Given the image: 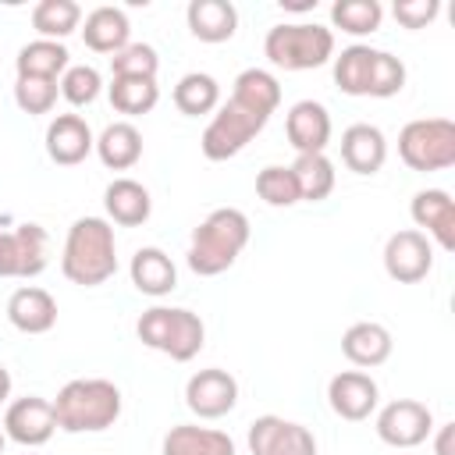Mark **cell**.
<instances>
[{
  "instance_id": "cell-22",
  "label": "cell",
  "mask_w": 455,
  "mask_h": 455,
  "mask_svg": "<svg viewBox=\"0 0 455 455\" xmlns=\"http://www.w3.org/2000/svg\"><path fill=\"white\" fill-rule=\"evenodd\" d=\"M78 28H82V39H85V46L92 53H110L114 57L117 50H124L132 43V21H128V14L121 7H110V4L92 7Z\"/></svg>"
},
{
  "instance_id": "cell-23",
  "label": "cell",
  "mask_w": 455,
  "mask_h": 455,
  "mask_svg": "<svg viewBox=\"0 0 455 455\" xmlns=\"http://www.w3.org/2000/svg\"><path fill=\"white\" fill-rule=\"evenodd\" d=\"M128 274H132V284H135L142 295H149V299H164V295H171V291L178 288V267H174V259H171L164 249H156V245L135 249V256H132V263H128Z\"/></svg>"
},
{
  "instance_id": "cell-20",
  "label": "cell",
  "mask_w": 455,
  "mask_h": 455,
  "mask_svg": "<svg viewBox=\"0 0 455 455\" xmlns=\"http://www.w3.org/2000/svg\"><path fill=\"white\" fill-rule=\"evenodd\" d=\"M387 160V139L377 124H348L341 132V164L355 174H377Z\"/></svg>"
},
{
  "instance_id": "cell-3",
  "label": "cell",
  "mask_w": 455,
  "mask_h": 455,
  "mask_svg": "<svg viewBox=\"0 0 455 455\" xmlns=\"http://www.w3.org/2000/svg\"><path fill=\"white\" fill-rule=\"evenodd\" d=\"M53 416L64 434H100L121 416V387L103 377L68 380L53 398Z\"/></svg>"
},
{
  "instance_id": "cell-18",
  "label": "cell",
  "mask_w": 455,
  "mask_h": 455,
  "mask_svg": "<svg viewBox=\"0 0 455 455\" xmlns=\"http://www.w3.org/2000/svg\"><path fill=\"white\" fill-rule=\"evenodd\" d=\"M409 213L416 228H427V238H434L444 252L455 249V203L444 188H419L409 203Z\"/></svg>"
},
{
  "instance_id": "cell-10",
  "label": "cell",
  "mask_w": 455,
  "mask_h": 455,
  "mask_svg": "<svg viewBox=\"0 0 455 455\" xmlns=\"http://www.w3.org/2000/svg\"><path fill=\"white\" fill-rule=\"evenodd\" d=\"M434 434V412L416 398H395L377 412V437L391 448H416Z\"/></svg>"
},
{
  "instance_id": "cell-12",
  "label": "cell",
  "mask_w": 455,
  "mask_h": 455,
  "mask_svg": "<svg viewBox=\"0 0 455 455\" xmlns=\"http://www.w3.org/2000/svg\"><path fill=\"white\" fill-rule=\"evenodd\" d=\"M384 270L398 284H416L434 270V245L423 231L405 228L384 242Z\"/></svg>"
},
{
  "instance_id": "cell-36",
  "label": "cell",
  "mask_w": 455,
  "mask_h": 455,
  "mask_svg": "<svg viewBox=\"0 0 455 455\" xmlns=\"http://www.w3.org/2000/svg\"><path fill=\"white\" fill-rule=\"evenodd\" d=\"M160 57L149 43H128L110 57V75L114 78H156Z\"/></svg>"
},
{
  "instance_id": "cell-5",
  "label": "cell",
  "mask_w": 455,
  "mask_h": 455,
  "mask_svg": "<svg viewBox=\"0 0 455 455\" xmlns=\"http://www.w3.org/2000/svg\"><path fill=\"white\" fill-rule=\"evenodd\" d=\"M135 334L146 348L164 352L174 363H188L199 355V348L206 341V323L199 313H192L185 306H149L139 316Z\"/></svg>"
},
{
  "instance_id": "cell-15",
  "label": "cell",
  "mask_w": 455,
  "mask_h": 455,
  "mask_svg": "<svg viewBox=\"0 0 455 455\" xmlns=\"http://www.w3.org/2000/svg\"><path fill=\"white\" fill-rule=\"evenodd\" d=\"M377 398H380V387L363 370H341L327 384V402H331L334 416H341L348 423L370 419V412L377 409Z\"/></svg>"
},
{
  "instance_id": "cell-40",
  "label": "cell",
  "mask_w": 455,
  "mask_h": 455,
  "mask_svg": "<svg viewBox=\"0 0 455 455\" xmlns=\"http://www.w3.org/2000/svg\"><path fill=\"white\" fill-rule=\"evenodd\" d=\"M434 451H437V455H455V423H441V427H437Z\"/></svg>"
},
{
  "instance_id": "cell-35",
  "label": "cell",
  "mask_w": 455,
  "mask_h": 455,
  "mask_svg": "<svg viewBox=\"0 0 455 455\" xmlns=\"http://www.w3.org/2000/svg\"><path fill=\"white\" fill-rule=\"evenodd\" d=\"M256 196L267 203V206H295L302 203L299 196V181L291 174V167H281V164H270L256 174Z\"/></svg>"
},
{
  "instance_id": "cell-26",
  "label": "cell",
  "mask_w": 455,
  "mask_h": 455,
  "mask_svg": "<svg viewBox=\"0 0 455 455\" xmlns=\"http://www.w3.org/2000/svg\"><path fill=\"white\" fill-rule=\"evenodd\" d=\"M160 451L164 455H235V441L224 430H213V427L178 423L164 434Z\"/></svg>"
},
{
  "instance_id": "cell-25",
  "label": "cell",
  "mask_w": 455,
  "mask_h": 455,
  "mask_svg": "<svg viewBox=\"0 0 455 455\" xmlns=\"http://www.w3.org/2000/svg\"><path fill=\"white\" fill-rule=\"evenodd\" d=\"M185 21L199 43H228L238 32V7L231 0H192Z\"/></svg>"
},
{
  "instance_id": "cell-4",
  "label": "cell",
  "mask_w": 455,
  "mask_h": 455,
  "mask_svg": "<svg viewBox=\"0 0 455 455\" xmlns=\"http://www.w3.org/2000/svg\"><path fill=\"white\" fill-rule=\"evenodd\" d=\"M334 85L345 96L391 100L405 89V64L387 50L352 43L334 57Z\"/></svg>"
},
{
  "instance_id": "cell-6",
  "label": "cell",
  "mask_w": 455,
  "mask_h": 455,
  "mask_svg": "<svg viewBox=\"0 0 455 455\" xmlns=\"http://www.w3.org/2000/svg\"><path fill=\"white\" fill-rule=\"evenodd\" d=\"M263 53L274 68L313 71L334 60V32L316 21H281L267 32Z\"/></svg>"
},
{
  "instance_id": "cell-29",
  "label": "cell",
  "mask_w": 455,
  "mask_h": 455,
  "mask_svg": "<svg viewBox=\"0 0 455 455\" xmlns=\"http://www.w3.org/2000/svg\"><path fill=\"white\" fill-rule=\"evenodd\" d=\"M174 107L185 117H203L220 107V82L206 71H188L174 85Z\"/></svg>"
},
{
  "instance_id": "cell-32",
  "label": "cell",
  "mask_w": 455,
  "mask_h": 455,
  "mask_svg": "<svg viewBox=\"0 0 455 455\" xmlns=\"http://www.w3.org/2000/svg\"><path fill=\"white\" fill-rule=\"evenodd\" d=\"M107 96L117 114L139 117L160 103V85H156V78H110Z\"/></svg>"
},
{
  "instance_id": "cell-31",
  "label": "cell",
  "mask_w": 455,
  "mask_h": 455,
  "mask_svg": "<svg viewBox=\"0 0 455 455\" xmlns=\"http://www.w3.org/2000/svg\"><path fill=\"white\" fill-rule=\"evenodd\" d=\"M78 25H82V7L75 0H39L32 7V28L39 32V39L64 43Z\"/></svg>"
},
{
  "instance_id": "cell-8",
  "label": "cell",
  "mask_w": 455,
  "mask_h": 455,
  "mask_svg": "<svg viewBox=\"0 0 455 455\" xmlns=\"http://www.w3.org/2000/svg\"><path fill=\"white\" fill-rule=\"evenodd\" d=\"M398 156L405 167L430 174L455 164V121L416 117L398 132Z\"/></svg>"
},
{
  "instance_id": "cell-14",
  "label": "cell",
  "mask_w": 455,
  "mask_h": 455,
  "mask_svg": "<svg viewBox=\"0 0 455 455\" xmlns=\"http://www.w3.org/2000/svg\"><path fill=\"white\" fill-rule=\"evenodd\" d=\"M57 430V416H53V402L43 395H25L14 398L4 412V434L25 448H39L53 437Z\"/></svg>"
},
{
  "instance_id": "cell-7",
  "label": "cell",
  "mask_w": 455,
  "mask_h": 455,
  "mask_svg": "<svg viewBox=\"0 0 455 455\" xmlns=\"http://www.w3.org/2000/svg\"><path fill=\"white\" fill-rule=\"evenodd\" d=\"M270 114L242 103L238 96H228V103L217 107V114L210 117V124L203 128V139H199V149L206 160L220 164V160H231L238 156L263 128H267Z\"/></svg>"
},
{
  "instance_id": "cell-41",
  "label": "cell",
  "mask_w": 455,
  "mask_h": 455,
  "mask_svg": "<svg viewBox=\"0 0 455 455\" xmlns=\"http://www.w3.org/2000/svg\"><path fill=\"white\" fill-rule=\"evenodd\" d=\"M11 398V370L0 363V405Z\"/></svg>"
},
{
  "instance_id": "cell-17",
  "label": "cell",
  "mask_w": 455,
  "mask_h": 455,
  "mask_svg": "<svg viewBox=\"0 0 455 455\" xmlns=\"http://www.w3.org/2000/svg\"><path fill=\"white\" fill-rule=\"evenodd\" d=\"M284 132L299 156L323 153L331 142V114L320 100H299V103H291V110L284 117Z\"/></svg>"
},
{
  "instance_id": "cell-1",
  "label": "cell",
  "mask_w": 455,
  "mask_h": 455,
  "mask_svg": "<svg viewBox=\"0 0 455 455\" xmlns=\"http://www.w3.org/2000/svg\"><path fill=\"white\" fill-rule=\"evenodd\" d=\"M60 274L82 288H100L117 274V238L107 217H78L68 228Z\"/></svg>"
},
{
  "instance_id": "cell-28",
  "label": "cell",
  "mask_w": 455,
  "mask_h": 455,
  "mask_svg": "<svg viewBox=\"0 0 455 455\" xmlns=\"http://www.w3.org/2000/svg\"><path fill=\"white\" fill-rule=\"evenodd\" d=\"M68 68H71V53L57 39H32L14 57L18 78H53V82H60V75Z\"/></svg>"
},
{
  "instance_id": "cell-27",
  "label": "cell",
  "mask_w": 455,
  "mask_h": 455,
  "mask_svg": "<svg viewBox=\"0 0 455 455\" xmlns=\"http://www.w3.org/2000/svg\"><path fill=\"white\" fill-rule=\"evenodd\" d=\"M96 156L110 171H128L142 160V132L132 121H110L96 135Z\"/></svg>"
},
{
  "instance_id": "cell-2",
  "label": "cell",
  "mask_w": 455,
  "mask_h": 455,
  "mask_svg": "<svg viewBox=\"0 0 455 455\" xmlns=\"http://www.w3.org/2000/svg\"><path fill=\"white\" fill-rule=\"evenodd\" d=\"M249 217L235 206H220V210H210L199 228L192 231V242H188V270L199 274V277H217L224 274L228 267H235V259L242 256V249L249 245Z\"/></svg>"
},
{
  "instance_id": "cell-9",
  "label": "cell",
  "mask_w": 455,
  "mask_h": 455,
  "mask_svg": "<svg viewBox=\"0 0 455 455\" xmlns=\"http://www.w3.org/2000/svg\"><path fill=\"white\" fill-rule=\"evenodd\" d=\"M50 263V235L43 224L25 220L14 231H0V277H39Z\"/></svg>"
},
{
  "instance_id": "cell-16",
  "label": "cell",
  "mask_w": 455,
  "mask_h": 455,
  "mask_svg": "<svg viewBox=\"0 0 455 455\" xmlns=\"http://www.w3.org/2000/svg\"><path fill=\"white\" fill-rule=\"evenodd\" d=\"M43 142H46V156L60 167H75L96 149V135L82 114H57L46 124Z\"/></svg>"
},
{
  "instance_id": "cell-24",
  "label": "cell",
  "mask_w": 455,
  "mask_h": 455,
  "mask_svg": "<svg viewBox=\"0 0 455 455\" xmlns=\"http://www.w3.org/2000/svg\"><path fill=\"white\" fill-rule=\"evenodd\" d=\"M391 348H395L391 331H387L384 323H377V320H359V323H352V327L341 334V352H345V359H348L352 366H363V370H373V366L387 363V359H391Z\"/></svg>"
},
{
  "instance_id": "cell-39",
  "label": "cell",
  "mask_w": 455,
  "mask_h": 455,
  "mask_svg": "<svg viewBox=\"0 0 455 455\" xmlns=\"http://www.w3.org/2000/svg\"><path fill=\"white\" fill-rule=\"evenodd\" d=\"M441 4L437 0H395L391 14L402 28H427L434 18H437Z\"/></svg>"
},
{
  "instance_id": "cell-13",
  "label": "cell",
  "mask_w": 455,
  "mask_h": 455,
  "mask_svg": "<svg viewBox=\"0 0 455 455\" xmlns=\"http://www.w3.org/2000/svg\"><path fill=\"white\" fill-rule=\"evenodd\" d=\"M185 405L199 419H220L238 405V380L220 366L199 370L185 384Z\"/></svg>"
},
{
  "instance_id": "cell-37",
  "label": "cell",
  "mask_w": 455,
  "mask_h": 455,
  "mask_svg": "<svg viewBox=\"0 0 455 455\" xmlns=\"http://www.w3.org/2000/svg\"><path fill=\"white\" fill-rule=\"evenodd\" d=\"M60 96L71 103V107H89L96 96H100V89H103V78H100V71L92 68V64H71L64 75H60Z\"/></svg>"
},
{
  "instance_id": "cell-34",
  "label": "cell",
  "mask_w": 455,
  "mask_h": 455,
  "mask_svg": "<svg viewBox=\"0 0 455 455\" xmlns=\"http://www.w3.org/2000/svg\"><path fill=\"white\" fill-rule=\"evenodd\" d=\"M384 21V7L377 0H338L331 7V25L348 36H373Z\"/></svg>"
},
{
  "instance_id": "cell-19",
  "label": "cell",
  "mask_w": 455,
  "mask_h": 455,
  "mask_svg": "<svg viewBox=\"0 0 455 455\" xmlns=\"http://www.w3.org/2000/svg\"><path fill=\"white\" fill-rule=\"evenodd\" d=\"M7 320L21 334H46L57 323V299L39 284H21L7 299Z\"/></svg>"
},
{
  "instance_id": "cell-30",
  "label": "cell",
  "mask_w": 455,
  "mask_h": 455,
  "mask_svg": "<svg viewBox=\"0 0 455 455\" xmlns=\"http://www.w3.org/2000/svg\"><path fill=\"white\" fill-rule=\"evenodd\" d=\"M291 174H295V181H299V196L306 199V203H320V199H327L331 192H334V164H331V156L327 153H302V156H295V164H291Z\"/></svg>"
},
{
  "instance_id": "cell-33",
  "label": "cell",
  "mask_w": 455,
  "mask_h": 455,
  "mask_svg": "<svg viewBox=\"0 0 455 455\" xmlns=\"http://www.w3.org/2000/svg\"><path fill=\"white\" fill-rule=\"evenodd\" d=\"M231 96H238L242 103L263 110V114H274L281 107V82L267 71V68H245L235 85H231Z\"/></svg>"
},
{
  "instance_id": "cell-38",
  "label": "cell",
  "mask_w": 455,
  "mask_h": 455,
  "mask_svg": "<svg viewBox=\"0 0 455 455\" xmlns=\"http://www.w3.org/2000/svg\"><path fill=\"white\" fill-rule=\"evenodd\" d=\"M60 85L53 78H14V103L21 114H50Z\"/></svg>"
},
{
  "instance_id": "cell-21",
  "label": "cell",
  "mask_w": 455,
  "mask_h": 455,
  "mask_svg": "<svg viewBox=\"0 0 455 455\" xmlns=\"http://www.w3.org/2000/svg\"><path fill=\"white\" fill-rule=\"evenodd\" d=\"M103 210H107V220L110 224L139 228V224L149 220L153 199H149V188L142 181H135V178H114L103 188Z\"/></svg>"
},
{
  "instance_id": "cell-42",
  "label": "cell",
  "mask_w": 455,
  "mask_h": 455,
  "mask_svg": "<svg viewBox=\"0 0 455 455\" xmlns=\"http://www.w3.org/2000/svg\"><path fill=\"white\" fill-rule=\"evenodd\" d=\"M4 441H7V434H4V427H0V455H4Z\"/></svg>"
},
{
  "instance_id": "cell-11",
  "label": "cell",
  "mask_w": 455,
  "mask_h": 455,
  "mask_svg": "<svg viewBox=\"0 0 455 455\" xmlns=\"http://www.w3.org/2000/svg\"><path fill=\"white\" fill-rule=\"evenodd\" d=\"M249 451L252 455H316V437L309 427L267 412L249 423Z\"/></svg>"
}]
</instances>
